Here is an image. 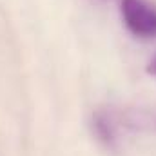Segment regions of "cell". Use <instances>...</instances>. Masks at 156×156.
I'll use <instances>...</instances> for the list:
<instances>
[{
	"mask_svg": "<svg viewBox=\"0 0 156 156\" xmlns=\"http://www.w3.org/2000/svg\"><path fill=\"white\" fill-rule=\"evenodd\" d=\"M120 13L133 35L142 38L156 37V5L149 0H122Z\"/></svg>",
	"mask_w": 156,
	"mask_h": 156,
	"instance_id": "obj_1",
	"label": "cell"
},
{
	"mask_svg": "<svg viewBox=\"0 0 156 156\" xmlns=\"http://www.w3.org/2000/svg\"><path fill=\"white\" fill-rule=\"evenodd\" d=\"M147 71H149L151 75H154V76H156V53H154V56L151 58V62H149V66H147Z\"/></svg>",
	"mask_w": 156,
	"mask_h": 156,
	"instance_id": "obj_2",
	"label": "cell"
}]
</instances>
